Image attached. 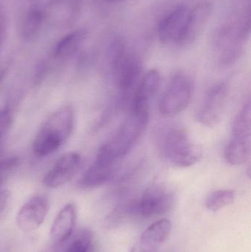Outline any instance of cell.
<instances>
[{
    "label": "cell",
    "instance_id": "cell-18",
    "mask_svg": "<svg viewBox=\"0 0 251 252\" xmlns=\"http://www.w3.org/2000/svg\"><path fill=\"white\" fill-rule=\"evenodd\" d=\"M251 102L248 101L234 120L232 126V136L251 139Z\"/></svg>",
    "mask_w": 251,
    "mask_h": 252
},
{
    "label": "cell",
    "instance_id": "cell-24",
    "mask_svg": "<svg viewBox=\"0 0 251 252\" xmlns=\"http://www.w3.org/2000/svg\"><path fill=\"white\" fill-rule=\"evenodd\" d=\"M11 201V192L8 189L0 191V219L4 217Z\"/></svg>",
    "mask_w": 251,
    "mask_h": 252
},
{
    "label": "cell",
    "instance_id": "cell-2",
    "mask_svg": "<svg viewBox=\"0 0 251 252\" xmlns=\"http://www.w3.org/2000/svg\"><path fill=\"white\" fill-rule=\"evenodd\" d=\"M148 122L149 114L131 112L113 137L100 148L96 159L117 163L132 150L142 136Z\"/></svg>",
    "mask_w": 251,
    "mask_h": 252
},
{
    "label": "cell",
    "instance_id": "cell-11",
    "mask_svg": "<svg viewBox=\"0 0 251 252\" xmlns=\"http://www.w3.org/2000/svg\"><path fill=\"white\" fill-rule=\"evenodd\" d=\"M160 74L156 69H151L141 77L131 102V112L149 114V108L160 87Z\"/></svg>",
    "mask_w": 251,
    "mask_h": 252
},
{
    "label": "cell",
    "instance_id": "cell-3",
    "mask_svg": "<svg viewBox=\"0 0 251 252\" xmlns=\"http://www.w3.org/2000/svg\"><path fill=\"white\" fill-rule=\"evenodd\" d=\"M163 151L166 158L179 167H191L201 157L200 147L181 127H173L167 132L163 139Z\"/></svg>",
    "mask_w": 251,
    "mask_h": 252
},
{
    "label": "cell",
    "instance_id": "cell-23",
    "mask_svg": "<svg viewBox=\"0 0 251 252\" xmlns=\"http://www.w3.org/2000/svg\"><path fill=\"white\" fill-rule=\"evenodd\" d=\"M13 124V116L9 109L0 110V139L5 135L11 127Z\"/></svg>",
    "mask_w": 251,
    "mask_h": 252
},
{
    "label": "cell",
    "instance_id": "cell-25",
    "mask_svg": "<svg viewBox=\"0 0 251 252\" xmlns=\"http://www.w3.org/2000/svg\"><path fill=\"white\" fill-rule=\"evenodd\" d=\"M6 38V21L4 12L0 7V50Z\"/></svg>",
    "mask_w": 251,
    "mask_h": 252
},
{
    "label": "cell",
    "instance_id": "cell-1",
    "mask_svg": "<svg viewBox=\"0 0 251 252\" xmlns=\"http://www.w3.org/2000/svg\"><path fill=\"white\" fill-rule=\"evenodd\" d=\"M75 112L70 105L55 111L43 123L32 143L34 154L39 157L51 155L68 140L74 130Z\"/></svg>",
    "mask_w": 251,
    "mask_h": 252
},
{
    "label": "cell",
    "instance_id": "cell-13",
    "mask_svg": "<svg viewBox=\"0 0 251 252\" xmlns=\"http://www.w3.org/2000/svg\"><path fill=\"white\" fill-rule=\"evenodd\" d=\"M172 229V223L167 219H161L147 228L138 242L130 252H156L167 239Z\"/></svg>",
    "mask_w": 251,
    "mask_h": 252
},
{
    "label": "cell",
    "instance_id": "cell-21",
    "mask_svg": "<svg viewBox=\"0 0 251 252\" xmlns=\"http://www.w3.org/2000/svg\"><path fill=\"white\" fill-rule=\"evenodd\" d=\"M93 239L89 230L82 229L69 243L66 252H92Z\"/></svg>",
    "mask_w": 251,
    "mask_h": 252
},
{
    "label": "cell",
    "instance_id": "cell-7",
    "mask_svg": "<svg viewBox=\"0 0 251 252\" xmlns=\"http://www.w3.org/2000/svg\"><path fill=\"white\" fill-rule=\"evenodd\" d=\"M174 204V195L162 185H152L145 189L137 201L139 213L143 217L162 216Z\"/></svg>",
    "mask_w": 251,
    "mask_h": 252
},
{
    "label": "cell",
    "instance_id": "cell-17",
    "mask_svg": "<svg viewBox=\"0 0 251 252\" xmlns=\"http://www.w3.org/2000/svg\"><path fill=\"white\" fill-rule=\"evenodd\" d=\"M86 35V31L83 29L77 30L65 35L55 47V57L63 59L73 55L81 47Z\"/></svg>",
    "mask_w": 251,
    "mask_h": 252
},
{
    "label": "cell",
    "instance_id": "cell-19",
    "mask_svg": "<svg viewBox=\"0 0 251 252\" xmlns=\"http://www.w3.org/2000/svg\"><path fill=\"white\" fill-rule=\"evenodd\" d=\"M127 53L125 41L121 37L113 38L108 50L109 68L113 78Z\"/></svg>",
    "mask_w": 251,
    "mask_h": 252
},
{
    "label": "cell",
    "instance_id": "cell-16",
    "mask_svg": "<svg viewBox=\"0 0 251 252\" xmlns=\"http://www.w3.org/2000/svg\"><path fill=\"white\" fill-rule=\"evenodd\" d=\"M251 154V139L231 137L224 151L227 162L233 166L244 164Z\"/></svg>",
    "mask_w": 251,
    "mask_h": 252
},
{
    "label": "cell",
    "instance_id": "cell-26",
    "mask_svg": "<svg viewBox=\"0 0 251 252\" xmlns=\"http://www.w3.org/2000/svg\"><path fill=\"white\" fill-rule=\"evenodd\" d=\"M109 2H117V1H122V0H107Z\"/></svg>",
    "mask_w": 251,
    "mask_h": 252
},
{
    "label": "cell",
    "instance_id": "cell-6",
    "mask_svg": "<svg viewBox=\"0 0 251 252\" xmlns=\"http://www.w3.org/2000/svg\"><path fill=\"white\" fill-rule=\"evenodd\" d=\"M228 97V88L225 83H218L212 86L206 93L197 111V121L208 127L218 125L222 121Z\"/></svg>",
    "mask_w": 251,
    "mask_h": 252
},
{
    "label": "cell",
    "instance_id": "cell-9",
    "mask_svg": "<svg viewBox=\"0 0 251 252\" xmlns=\"http://www.w3.org/2000/svg\"><path fill=\"white\" fill-rule=\"evenodd\" d=\"M82 158L78 153L63 154L47 172L43 183L47 188H57L69 183L81 168Z\"/></svg>",
    "mask_w": 251,
    "mask_h": 252
},
{
    "label": "cell",
    "instance_id": "cell-4",
    "mask_svg": "<svg viewBox=\"0 0 251 252\" xmlns=\"http://www.w3.org/2000/svg\"><path fill=\"white\" fill-rule=\"evenodd\" d=\"M193 93V83L187 74L176 72L170 78L159 101V111L165 117H173L188 107Z\"/></svg>",
    "mask_w": 251,
    "mask_h": 252
},
{
    "label": "cell",
    "instance_id": "cell-8",
    "mask_svg": "<svg viewBox=\"0 0 251 252\" xmlns=\"http://www.w3.org/2000/svg\"><path fill=\"white\" fill-rule=\"evenodd\" d=\"M50 208V201L44 195H37L27 201L16 216L18 227L24 232H30L41 226Z\"/></svg>",
    "mask_w": 251,
    "mask_h": 252
},
{
    "label": "cell",
    "instance_id": "cell-12",
    "mask_svg": "<svg viewBox=\"0 0 251 252\" xmlns=\"http://www.w3.org/2000/svg\"><path fill=\"white\" fill-rule=\"evenodd\" d=\"M188 13V9L186 6L179 5L171 10L161 20L158 35L162 43L178 44Z\"/></svg>",
    "mask_w": 251,
    "mask_h": 252
},
{
    "label": "cell",
    "instance_id": "cell-27",
    "mask_svg": "<svg viewBox=\"0 0 251 252\" xmlns=\"http://www.w3.org/2000/svg\"><path fill=\"white\" fill-rule=\"evenodd\" d=\"M2 182H3V179H1V180H0V186H1V183H2Z\"/></svg>",
    "mask_w": 251,
    "mask_h": 252
},
{
    "label": "cell",
    "instance_id": "cell-14",
    "mask_svg": "<svg viewBox=\"0 0 251 252\" xmlns=\"http://www.w3.org/2000/svg\"><path fill=\"white\" fill-rule=\"evenodd\" d=\"M119 172L117 163H108L95 159L79 181V186L91 189L106 185L116 178Z\"/></svg>",
    "mask_w": 251,
    "mask_h": 252
},
{
    "label": "cell",
    "instance_id": "cell-20",
    "mask_svg": "<svg viewBox=\"0 0 251 252\" xmlns=\"http://www.w3.org/2000/svg\"><path fill=\"white\" fill-rule=\"evenodd\" d=\"M236 194L233 189H220L212 192L206 200V207L212 212L231 205L235 200Z\"/></svg>",
    "mask_w": 251,
    "mask_h": 252
},
{
    "label": "cell",
    "instance_id": "cell-5",
    "mask_svg": "<svg viewBox=\"0 0 251 252\" xmlns=\"http://www.w3.org/2000/svg\"><path fill=\"white\" fill-rule=\"evenodd\" d=\"M142 73L141 59L134 53H128L119 65L113 79L119 93V103L122 106L131 104L134 92L139 83Z\"/></svg>",
    "mask_w": 251,
    "mask_h": 252
},
{
    "label": "cell",
    "instance_id": "cell-10",
    "mask_svg": "<svg viewBox=\"0 0 251 252\" xmlns=\"http://www.w3.org/2000/svg\"><path fill=\"white\" fill-rule=\"evenodd\" d=\"M212 11V4L209 1L199 3L189 11L178 45H189L197 39L204 30Z\"/></svg>",
    "mask_w": 251,
    "mask_h": 252
},
{
    "label": "cell",
    "instance_id": "cell-22",
    "mask_svg": "<svg viewBox=\"0 0 251 252\" xmlns=\"http://www.w3.org/2000/svg\"><path fill=\"white\" fill-rule=\"evenodd\" d=\"M43 13L41 10L32 8L28 12L24 23L23 33L26 38H31L35 36L41 29L42 25Z\"/></svg>",
    "mask_w": 251,
    "mask_h": 252
},
{
    "label": "cell",
    "instance_id": "cell-15",
    "mask_svg": "<svg viewBox=\"0 0 251 252\" xmlns=\"http://www.w3.org/2000/svg\"><path fill=\"white\" fill-rule=\"evenodd\" d=\"M77 219L76 206L72 203L65 205L59 211L52 225L50 238L55 243L68 241L72 235Z\"/></svg>",
    "mask_w": 251,
    "mask_h": 252
}]
</instances>
